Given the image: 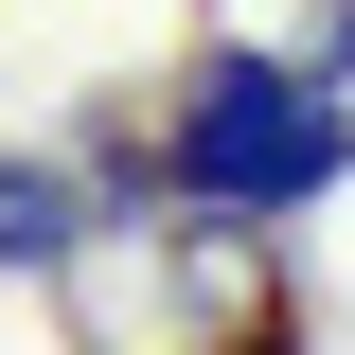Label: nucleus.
Returning a JSON list of instances; mask_svg holds the SVG:
<instances>
[{
	"label": "nucleus",
	"mask_w": 355,
	"mask_h": 355,
	"mask_svg": "<svg viewBox=\"0 0 355 355\" xmlns=\"http://www.w3.org/2000/svg\"><path fill=\"white\" fill-rule=\"evenodd\" d=\"M160 178L214 196V214H302L355 178V107H338V71H284V53H196Z\"/></svg>",
	"instance_id": "1"
},
{
	"label": "nucleus",
	"mask_w": 355,
	"mask_h": 355,
	"mask_svg": "<svg viewBox=\"0 0 355 355\" xmlns=\"http://www.w3.org/2000/svg\"><path fill=\"white\" fill-rule=\"evenodd\" d=\"M71 249H89V214H71V178H53V160H0V266L36 284V266H71Z\"/></svg>",
	"instance_id": "2"
},
{
	"label": "nucleus",
	"mask_w": 355,
	"mask_h": 355,
	"mask_svg": "<svg viewBox=\"0 0 355 355\" xmlns=\"http://www.w3.org/2000/svg\"><path fill=\"white\" fill-rule=\"evenodd\" d=\"M214 355H302V320H284V302H249V320H231Z\"/></svg>",
	"instance_id": "3"
},
{
	"label": "nucleus",
	"mask_w": 355,
	"mask_h": 355,
	"mask_svg": "<svg viewBox=\"0 0 355 355\" xmlns=\"http://www.w3.org/2000/svg\"><path fill=\"white\" fill-rule=\"evenodd\" d=\"M320 71H355V0H338V18H320Z\"/></svg>",
	"instance_id": "4"
}]
</instances>
